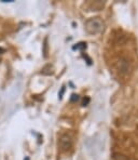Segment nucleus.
<instances>
[{
  "instance_id": "nucleus-1",
  "label": "nucleus",
  "mask_w": 138,
  "mask_h": 160,
  "mask_svg": "<svg viewBox=\"0 0 138 160\" xmlns=\"http://www.w3.org/2000/svg\"><path fill=\"white\" fill-rule=\"evenodd\" d=\"M85 30L90 35H97L104 30V23L99 18H92L85 22Z\"/></svg>"
},
{
  "instance_id": "nucleus-6",
  "label": "nucleus",
  "mask_w": 138,
  "mask_h": 160,
  "mask_svg": "<svg viewBox=\"0 0 138 160\" xmlns=\"http://www.w3.org/2000/svg\"><path fill=\"white\" fill-rule=\"evenodd\" d=\"M78 100H79V95H76V94H72V95H71V98H70V101H71V102L74 103V102H77Z\"/></svg>"
},
{
  "instance_id": "nucleus-4",
  "label": "nucleus",
  "mask_w": 138,
  "mask_h": 160,
  "mask_svg": "<svg viewBox=\"0 0 138 160\" xmlns=\"http://www.w3.org/2000/svg\"><path fill=\"white\" fill-rule=\"evenodd\" d=\"M113 160H128V158L124 155H121V154H114L113 156Z\"/></svg>"
},
{
  "instance_id": "nucleus-2",
  "label": "nucleus",
  "mask_w": 138,
  "mask_h": 160,
  "mask_svg": "<svg viewBox=\"0 0 138 160\" xmlns=\"http://www.w3.org/2000/svg\"><path fill=\"white\" fill-rule=\"evenodd\" d=\"M114 67H116L117 72L120 74V76H127L132 70L131 62L124 56H121L120 58H118V61L114 64Z\"/></svg>"
},
{
  "instance_id": "nucleus-7",
  "label": "nucleus",
  "mask_w": 138,
  "mask_h": 160,
  "mask_svg": "<svg viewBox=\"0 0 138 160\" xmlns=\"http://www.w3.org/2000/svg\"><path fill=\"white\" fill-rule=\"evenodd\" d=\"M88 102H90V98H84V100H83V105H84V106H85V105L88 104Z\"/></svg>"
},
{
  "instance_id": "nucleus-8",
  "label": "nucleus",
  "mask_w": 138,
  "mask_h": 160,
  "mask_svg": "<svg viewBox=\"0 0 138 160\" xmlns=\"http://www.w3.org/2000/svg\"><path fill=\"white\" fill-rule=\"evenodd\" d=\"M3 52H4V50H3V49H2V48H0V54H2Z\"/></svg>"
},
{
  "instance_id": "nucleus-5",
  "label": "nucleus",
  "mask_w": 138,
  "mask_h": 160,
  "mask_svg": "<svg viewBox=\"0 0 138 160\" xmlns=\"http://www.w3.org/2000/svg\"><path fill=\"white\" fill-rule=\"evenodd\" d=\"M86 48V44L81 42V43H78L77 46L74 47V50H81V49H85Z\"/></svg>"
},
{
  "instance_id": "nucleus-9",
  "label": "nucleus",
  "mask_w": 138,
  "mask_h": 160,
  "mask_svg": "<svg viewBox=\"0 0 138 160\" xmlns=\"http://www.w3.org/2000/svg\"><path fill=\"white\" fill-rule=\"evenodd\" d=\"M25 160H29V158H25Z\"/></svg>"
},
{
  "instance_id": "nucleus-3",
  "label": "nucleus",
  "mask_w": 138,
  "mask_h": 160,
  "mask_svg": "<svg viewBox=\"0 0 138 160\" xmlns=\"http://www.w3.org/2000/svg\"><path fill=\"white\" fill-rule=\"evenodd\" d=\"M58 146H59L62 152L69 150L72 146V140L70 138V135H68V134H63L59 138V141H58Z\"/></svg>"
}]
</instances>
